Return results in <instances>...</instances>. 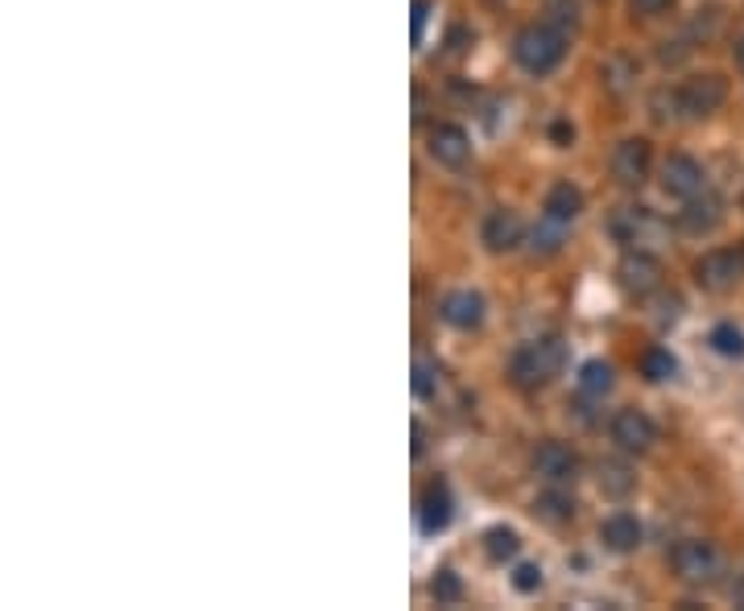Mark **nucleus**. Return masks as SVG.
Returning a JSON list of instances; mask_svg holds the SVG:
<instances>
[{
  "instance_id": "nucleus-35",
  "label": "nucleus",
  "mask_w": 744,
  "mask_h": 611,
  "mask_svg": "<svg viewBox=\"0 0 744 611\" xmlns=\"http://www.w3.org/2000/svg\"><path fill=\"white\" fill-rule=\"evenodd\" d=\"M732 603H736V608H744V574L736 578V587H732Z\"/></svg>"
},
{
  "instance_id": "nucleus-34",
  "label": "nucleus",
  "mask_w": 744,
  "mask_h": 611,
  "mask_svg": "<svg viewBox=\"0 0 744 611\" xmlns=\"http://www.w3.org/2000/svg\"><path fill=\"white\" fill-rule=\"evenodd\" d=\"M422 450H426V426L413 422V459H422Z\"/></svg>"
},
{
  "instance_id": "nucleus-17",
  "label": "nucleus",
  "mask_w": 744,
  "mask_h": 611,
  "mask_svg": "<svg viewBox=\"0 0 744 611\" xmlns=\"http://www.w3.org/2000/svg\"><path fill=\"white\" fill-rule=\"evenodd\" d=\"M599 541H604V550H612V553H633L641 546L637 516H629V512L608 516V521L599 525Z\"/></svg>"
},
{
  "instance_id": "nucleus-3",
  "label": "nucleus",
  "mask_w": 744,
  "mask_h": 611,
  "mask_svg": "<svg viewBox=\"0 0 744 611\" xmlns=\"http://www.w3.org/2000/svg\"><path fill=\"white\" fill-rule=\"evenodd\" d=\"M670 571L679 574L686 587H716L723 574V553L711 541L691 537V541H679L670 550Z\"/></svg>"
},
{
  "instance_id": "nucleus-10",
  "label": "nucleus",
  "mask_w": 744,
  "mask_h": 611,
  "mask_svg": "<svg viewBox=\"0 0 744 611\" xmlns=\"http://www.w3.org/2000/svg\"><path fill=\"white\" fill-rule=\"evenodd\" d=\"M612 442L624 454H645V450H654V442H658V426L641 409H620L617 417H612Z\"/></svg>"
},
{
  "instance_id": "nucleus-22",
  "label": "nucleus",
  "mask_w": 744,
  "mask_h": 611,
  "mask_svg": "<svg viewBox=\"0 0 744 611\" xmlns=\"http://www.w3.org/2000/svg\"><path fill=\"white\" fill-rule=\"evenodd\" d=\"M534 512L546 521V525H571V521H575V500H571L567 491H558V484H555L550 491L537 496Z\"/></svg>"
},
{
  "instance_id": "nucleus-5",
  "label": "nucleus",
  "mask_w": 744,
  "mask_h": 611,
  "mask_svg": "<svg viewBox=\"0 0 744 611\" xmlns=\"http://www.w3.org/2000/svg\"><path fill=\"white\" fill-rule=\"evenodd\" d=\"M661 261L649 252V248H629L624 257H620L617 265V286L629 294V298H637V302H645V298H654V294H661Z\"/></svg>"
},
{
  "instance_id": "nucleus-16",
  "label": "nucleus",
  "mask_w": 744,
  "mask_h": 611,
  "mask_svg": "<svg viewBox=\"0 0 744 611\" xmlns=\"http://www.w3.org/2000/svg\"><path fill=\"white\" fill-rule=\"evenodd\" d=\"M455 516V500L447 484H431L426 496H422V504H418V521H422V533H443L451 525Z\"/></svg>"
},
{
  "instance_id": "nucleus-28",
  "label": "nucleus",
  "mask_w": 744,
  "mask_h": 611,
  "mask_svg": "<svg viewBox=\"0 0 744 611\" xmlns=\"http://www.w3.org/2000/svg\"><path fill=\"white\" fill-rule=\"evenodd\" d=\"M431 595H434V603H459L463 599V583H459V574L455 571H438L434 574V583H431Z\"/></svg>"
},
{
  "instance_id": "nucleus-19",
  "label": "nucleus",
  "mask_w": 744,
  "mask_h": 611,
  "mask_svg": "<svg viewBox=\"0 0 744 611\" xmlns=\"http://www.w3.org/2000/svg\"><path fill=\"white\" fill-rule=\"evenodd\" d=\"M567 227L571 224H562L555 215H542L537 227L530 232V252H534V257H558V252H562V240H567Z\"/></svg>"
},
{
  "instance_id": "nucleus-36",
  "label": "nucleus",
  "mask_w": 744,
  "mask_h": 611,
  "mask_svg": "<svg viewBox=\"0 0 744 611\" xmlns=\"http://www.w3.org/2000/svg\"><path fill=\"white\" fill-rule=\"evenodd\" d=\"M732 50H736V66H741V71H744V34H741V38H736V46H732Z\"/></svg>"
},
{
  "instance_id": "nucleus-29",
  "label": "nucleus",
  "mask_w": 744,
  "mask_h": 611,
  "mask_svg": "<svg viewBox=\"0 0 744 611\" xmlns=\"http://www.w3.org/2000/svg\"><path fill=\"white\" fill-rule=\"evenodd\" d=\"M546 13H550V25H558L562 34L579 25V0H546Z\"/></svg>"
},
{
  "instance_id": "nucleus-20",
  "label": "nucleus",
  "mask_w": 744,
  "mask_h": 611,
  "mask_svg": "<svg viewBox=\"0 0 744 611\" xmlns=\"http://www.w3.org/2000/svg\"><path fill=\"white\" fill-rule=\"evenodd\" d=\"M599 83L612 96H629V87L637 83V62L629 59V54H612V59L599 66Z\"/></svg>"
},
{
  "instance_id": "nucleus-4",
  "label": "nucleus",
  "mask_w": 744,
  "mask_h": 611,
  "mask_svg": "<svg viewBox=\"0 0 744 611\" xmlns=\"http://www.w3.org/2000/svg\"><path fill=\"white\" fill-rule=\"evenodd\" d=\"M608 232H612V240L629 248H658L670 236V224L649 207H617L608 215Z\"/></svg>"
},
{
  "instance_id": "nucleus-13",
  "label": "nucleus",
  "mask_w": 744,
  "mask_h": 611,
  "mask_svg": "<svg viewBox=\"0 0 744 611\" xmlns=\"http://www.w3.org/2000/svg\"><path fill=\"white\" fill-rule=\"evenodd\" d=\"M534 471L546 479V484H571L579 475V454L567 442H542L534 450Z\"/></svg>"
},
{
  "instance_id": "nucleus-21",
  "label": "nucleus",
  "mask_w": 744,
  "mask_h": 611,
  "mask_svg": "<svg viewBox=\"0 0 744 611\" xmlns=\"http://www.w3.org/2000/svg\"><path fill=\"white\" fill-rule=\"evenodd\" d=\"M579 211H583V190L571 183H558L550 186V195H546V215H555L562 224H575Z\"/></svg>"
},
{
  "instance_id": "nucleus-15",
  "label": "nucleus",
  "mask_w": 744,
  "mask_h": 611,
  "mask_svg": "<svg viewBox=\"0 0 744 611\" xmlns=\"http://www.w3.org/2000/svg\"><path fill=\"white\" fill-rule=\"evenodd\" d=\"M723 220V207L716 195H695V199H686L679 211V227L682 232H691V236H707V232H716Z\"/></svg>"
},
{
  "instance_id": "nucleus-7",
  "label": "nucleus",
  "mask_w": 744,
  "mask_h": 611,
  "mask_svg": "<svg viewBox=\"0 0 744 611\" xmlns=\"http://www.w3.org/2000/svg\"><path fill=\"white\" fill-rule=\"evenodd\" d=\"M695 282H699L707 294H728L744 282V252L736 248H716L707 252L699 265H695Z\"/></svg>"
},
{
  "instance_id": "nucleus-23",
  "label": "nucleus",
  "mask_w": 744,
  "mask_h": 611,
  "mask_svg": "<svg viewBox=\"0 0 744 611\" xmlns=\"http://www.w3.org/2000/svg\"><path fill=\"white\" fill-rule=\"evenodd\" d=\"M612 385H617L612 364H604V360H587V364L579 367V392H583V397H608Z\"/></svg>"
},
{
  "instance_id": "nucleus-30",
  "label": "nucleus",
  "mask_w": 744,
  "mask_h": 611,
  "mask_svg": "<svg viewBox=\"0 0 744 611\" xmlns=\"http://www.w3.org/2000/svg\"><path fill=\"white\" fill-rule=\"evenodd\" d=\"M711 347H716L720 356H744V335L736 331V326L720 323L716 331H711Z\"/></svg>"
},
{
  "instance_id": "nucleus-12",
  "label": "nucleus",
  "mask_w": 744,
  "mask_h": 611,
  "mask_svg": "<svg viewBox=\"0 0 744 611\" xmlns=\"http://www.w3.org/2000/svg\"><path fill=\"white\" fill-rule=\"evenodd\" d=\"M480 236H484V245H488V252H517V248L525 245V224H521V215L517 211H488V220H484V227H480Z\"/></svg>"
},
{
  "instance_id": "nucleus-26",
  "label": "nucleus",
  "mask_w": 744,
  "mask_h": 611,
  "mask_svg": "<svg viewBox=\"0 0 744 611\" xmlns=\"http://www.w3.org/2000/svg\"><path fill=\"white\" fill-rule=\"evenodd\" d=\"M517 550H521V537H517L513 529H488L484 533V553L493 558V562H509V558H517Z\"/></svg>"
},
{
  "instance_id": "nucleus-9",
  "label": "nucleus",
  "mask_w": 744,
  "mask_h": 611,
  "mask_svg": "<svg viewBox=\"0 0 744 611\" xmlns=\"http://www.w3.org/2000/svg\"><path fill=\"white\" fill-rule=\"evenodd\" d=\"M661 190L686 203V199H695V195L707 190V174H703V165L691 153H670L661 162Z\"/></svg>"
},
{
  "instance_id": "nucleus-11",
  "label": "nucleus",
  "mask_w": 744,
  "mask_h": 611,
  "mask_svg": "<svg viewBox=\"0 0 744 611\" xmlns=\"http://www.w3.org/2000/svg\"><path fill=\"white\" fill-rule=\"evenodd\" d=\"M426 153H431L438 165H447V170H459V165H468L472 158V141H468V133L459 128V124H431V133H426Z\"/></svg>"
},
{
  "instance_id": "nucleus-2",
  "label": "nucleus",
  "mask_w": 744,
  "mask_h": 611,
  "mask_svg": "<svg viewBox=\"0 0 744 611\" xmlns=\"http://www.w3.org/2000/svg\"><path fill=\"white\" fill-rule=\"evenodd\" d=\"M567 54V34L550 25V21H534V25H525L521 34L513 38V59L517 66L525 71V75H550L558 62Z\"/></svg>"
},
{
  "instance_id": "nucleus-33",
  "label": "nucleus",
  "mask_w": 744,
  "mask_h": 611,
  "mask_svg": "<svg viewBox=\"0 0 744 611\" xmlns=\"http://www.w3.org/2000/svg\"><path fill=\"white\" fill-rule=\"evenodd\" d=\"M629 9H633V17L654 21V17H666L674 9V0H629Z\"/></svg>"
},
{
  "instance_id": "nucleus-31",
  "label": "nucleus",
  "mask_w": 744,
  "mask_h": 611,
  "mask_svg": "<svg viewBox=\"0 0 744 611\" xmlns=\"http://www.w3.org/2000/svg\"><path fill=\"white\" fill-rule=\"evenodd\" d=\"M513 587L521 595L542 591V566H537V562H521V566L513 571Z\"/></svg>"
},
{
  "instance_id": "nucleus-14",
  "label": "nucleus",
  "mask_w": 744,
  "mask_h": 611,
  "mask_svg": "<svg viewBox=\"0 0 744 611\" xmlns=\"http://www.w3.org/2000/svg\"><path fill=\"white\" fill-rule=\"evenodd\" d=\"M484 298L480 294H472V289H451L443 302H438V319L447 326H455V331H475V326L484 323Z\"/></svg>"
},
{
  "instance_id": "nucleus-27",
  "label": "nucleus",
  "mask_w": 744,
  "mask_h": 611,
  "mask_svg": "<svg viewBox=\"0 0 744 611\" xmlns=\"http://www.w3.org/2000/svg\"><path fill=\"white\" fill-rule=\"evenodd\" d=\"M649 112H654V121H658V124L682 121L679 87H661V91H654V100H649Z\"/></svg>"
},
{
  "instance_id": "nucleus-32",
  "label": "nucleus",
  "mask_w": 744,
  "mask_h": 611,
  "mask_svg": "<svg viewBox=\"0 0 744 611\" xmlns=\"http://www.w3.org/2000/svg\"><path fill=\"white\" fill-rule=\"evenodd\" d=\"M431 9H434V0H413V13H410V41H413V46H422V38H426V21H431Z\"/></svg>"
},
{
  "instance_id": "nucleus-18",
  "label": "nucleus",
  "mask_w": 744,
  "mask_h": 611,
  "mask_svg": "<svg viewBox=\"0 0 744 611\" xmlns=\"http://www.w3.org/2000/svg\"><path fill=\"white\" fill-rule=\"evenodd\" d=\"M596 479H599V491L612 496V500H624V496L637 491V471L629 467L624 459H599Z\"/></svg>"
},
{
  "instance_id": "nucleus-6",
  "label": "nucleus",
  "mask_w": 744,
  "mask_h": 611,
  "mask_svg": "<svg viewBox=\"0 0 744 611\" xmlns=\"http://www.w3.org/2000/svg\"><path fill=\"white\" fill-rule=\"evenodd\" d=\"M728 103V79L707 71V75H691L679 83V108L682 121H707L711 112H720Z\"/></svg>"
},
{
  "instance_id": "nucleus-8",
  "label": "nucleus",
  "mask_w": 744,
  "mask_h": 611,
  "mask_svg": "<svg viewBox=\"0 0 744 611\" xmlns=\"http://www.w3.org/2000/svg\"><path fill=\"white\" fill-rule=\"evenodd\" d=\"M649 170H654V149H649L645 137H624V141L612 149V178H617L620 186L637 190V186H645Z\"/></svg>"
},
{
  "instance_id": "nucleus-24",
  "label": "nucleus",
  "mask_w": 744,
  "mask_h": 611,
  "mask_svg": "<svg viewBox=\"0 0 744 611\" xmlns=\"http://www.w3.org/2000/svg\"><path fill=\"white\" fill-rule=\"evenodd\" d=\"M641 376H645V381H654V385L674 381V376H679V360H674L666 347H649V351L641 356Z\"/></svg>"
},
{
  "instance_id": "nucleus-1",
  "label": "nucleus",
  "mask_w": 744,
  "mask_h": 611,
  "mask_svg": "<svg viewBox=\"0 0 744 611\" xmlns=\"http://www.w3.org/2000/svg\"><path fill=\"white\" fill-rule=\"evenodd\" d=\"M562 364H567V344L558 335H542V339H530V344H521L513 351L509 381L517 388H525V392H534V388L550 385L558 372H562Z\"/></svg>"
},
{
  "instance_id": "nucleus-25",
  "label": "nucleus",
  "mask_w": 744,
  "mask_h": 611,
  "mask_svg": "<svg viewBox=\"0 0 744 611\" xmlns=\"http://www.w3.org/2000/svg\"><path fill=\"white\" fill-rule=\"evenodd\" d=\"M413 397H422V401H438V392H443V367L431 364V360H413Z\"/></svg>"
}]
</instances>
